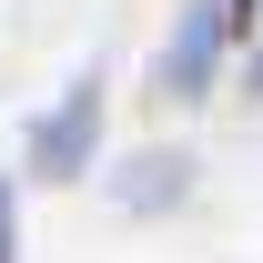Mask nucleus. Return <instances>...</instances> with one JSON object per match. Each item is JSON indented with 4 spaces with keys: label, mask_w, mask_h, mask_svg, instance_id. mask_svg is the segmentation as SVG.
<instances>
[{
    "label": "nucleus",
    "mask_w": 263,
    "mask_h": 263,
    "mask_svg": "<svg viewBox=\"0 0 263 263\" xmlns=\"http://www.w3.org/2000/svg\"><path fill=\"white\" fill-rule=\"evenodd\" d=\"M101 111H111L101 71H91V81H71V91H61V111H51V122L31 132V172H51V182L91 172V152H101Z\"/></svg>",
    "instance_id": "obj_1"
},
{
    "label": "nucleus",
    "mask_w": 263,
    "mask_h": 263,
    "mask_svg": "<svg viewBox=\"0 0 263 263\" xmlns=\"http://www.w3.org/2000/svg\"><path fill=\"white\" fill-rule=\"evenodd\" d=\"M223 21H233V0H193V10L172 21V41H162V101H202V91H213Z\"/></svg>",
    "instance_id": "obj_2"
},
{
    "label": "nucleus",
    "mask_w": 263,
    "mask_h": 263,
    "mask_svg": "<svg viewBox=\"0 0 263 263\" xmlns=\"http://www.w3.org/2000/svg\"><path fill=\"white\" fill-rule=\"evenodd\" d=\"M182 172H193L182 152H152V162H132V172H122V202H142V213H162V202H182Z\"/></svg>",
    "instance_id": "obj_3"
},
{
    "label": "nucleus",
    "mask_w": 263,
    "mask_h": 263,
    "mask_svg": "<svg viewBox=\"0 0 263 263\" xmlns=\"http://www.w3.org/2000/svg\"><path fill=\"white\" fill-rule=\"evenodd\" d=\"M0 263H10V182H0Z\"/></svg>",
    "instance_id": "obj_4"
},
{
    "label": "nucleus",
    "mask_w": 263,
    "mask_h": 263,
    "mask_svg": "<svg viewBox=\"0 0 263 263\" xmlns=\"http://www.w3.org/2000/svg\"><path fill=\"white\" fill-rule=\"evenodd\" d=\"M253 91H263V51H253Z\"/></svg>",
    "instance_id": "obj_5"
},
{
    "label": "nucleus",
    "mask_w": 263,
    "mask_h": 263,
    "mask_svg": "<svg viewBox=\"0 0 263 263\" xmlns=\"http://www.w3.org/2000/svg\"><path fill=\"white\" fill-rule=\"evenodd\" d=\"M233 10H253V0H233Z\"/></svg>",
    "instance_id": "obj_6"
}]
</instances>
